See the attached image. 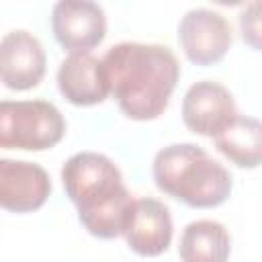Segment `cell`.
Masks as SVG:
<instances>
[{
  "instance_id": "obj_1",
  "label": "cell",
  "mask_w": 262,
  "mask_h": 262,
  "mask_svg": "<svg viewBox=\"0 0 262 262\" xmlns=\"http://www.w3.org/2000/svg\"><path fill=\"white\" fill-rule=\"evenodd\" d=\"M102 66L121 113L133 121L158 119L180 78L174 51L160 43L125 41L113 45Z\"/></svg>"
},
{
  "instance_id": "obj_2",
  "label": "cell",
  "mask_w": 262,
  "mask_h": 262,
  "mask_svg": "<svg viewBox=\"0 0 262 262\" xmlns=\"http://www.w3.org/2000/svg\"><path fill=\"white\" fill-rule=\"evenodd\" d=\"M61 184L90 235L113 239L125 233L135 199L111 158L96 151L74 154L61 168Z\"/></svg>"
},
{
  "instance_id": "obj_3",
  "label": "cell",
  "mask_w": 262,
  "mask_h": 262,
  "mask_svg": "<svg viewBox=\"0 0 262 262\" xmlns=\"http://www.w3.org/2000/svg\"><path fill=\"white\" fill-rule=\"evenodd\" d=\"M151 174L164 194L192 209L223 205L233 186L229 170L194 143L162 147L154 158Z\"/></svg>"
},
{
  "instance_id": "obj_4",
  "label": "cell",
  "mask_w": 262,
  "mask_h": 262,
  "mask_svg": "<svg viewBox=\"0 0 262 262\" xmlns=\"http://www.w3.org/2000/svg\"><path fill=\"white\" fill-rule=\"evenodd\" d=\"M66 135L61 111L47 100H2L0 145L4 149L43 151Z\"/></svg>"
},
{
  "instance_id": "obj_5",
  "label": "cell",
  "mask_w": 262,
  "mask_h": 262,
  "mask_svg": "<svg viewBox=\"0 0 262 262\" xmlns=\"http://www.w3.org/2000/svg\"><path fill=\"white\" fill-rule=\"evenodd\" d=\"M51 31L70 55L90 53L106 37V16L96 2L61 0L51 10Z\"/></svg>"
},
{
  "instance_id": "obj_6",
  "label": "cell",
  "mask_w": 262,
  "mask_h": 262,
  "mask_svg": "<svg viewBox=\"0 0 262 262\" xmlns=\"http://www.w3.org/2000/svg\"><path fill=\"white\" fill-rule=\"evenodd\" d=\"M178 43L188 61L196 66H213L229 51L231 27L227 18L215 10L192 8L180 18Z\"/></svg>"
},
{
  "instance_id": "obj_7",
  "label": "cell",
  "mask_w": 262,
  "mask_h": 262,
  "mask_svg": "<svg viewBox=\"0 0 262 262\" xmlns=\"http://www.w3.org/2000/svg\"><path fill=\"white\" fill-rule=\"evenodd\" d=\"M237 115L231 92L213 80L194 82L182 98V121L194 135L215 139Z\"/></svg>"
},
{
  "instance_id": "obj_8",
  "label": "cell",
  "mask_w": 262,
  "mask_h": 262,
  "mask_svg": "<svg viewBox=\"0 0 262 262\" xmlns=\"http://www.w3.org/2000/svg\"><path fill=\"white\" fill-rule=\"evenodd\" d=\"M47 57L41 41L29 31H10L0 41V76L10 90H31L41 84Z\"/></svg>"
},
{
  "instance_id": "obj_9",
  "label": "cell",
  "mask_w": 262,
  "mask_h": 262,
  "mask_svg": "<svg viewBox=\"0 0 262 262\" xmlns=\"http://www.w3.org/2000/svg\"><path fill=\"white\" fill-rule=\"evenodd\" d=\"M51 194L45 168L25 160H0V205L10 213H33Z\"/></svg>"
},
{
  "instance_id": "obj_10",
  "label": "cell",
  "mask_w": 262,
  "mask_h": 262,
  "mask_svg": "<svg viewBox=\"0 0 262 262\" xmlns=\"http://www.w3.org/2000/svg\"><path fill=\"white\" fill-rule=\"evenodd\" d=\"M57 88L76 106H94L106 100L111 84L102 59L92 53H72L57 68Z\"/></svg>"
},
{
  "instance_id": "obj_11",
  "label": "cell",
  "mask_w": 262,
  "mask_h": 262,
  "mask_svg": "<svg viewBox=\"0 0 262 262\" xmlns=\"http://www.w3.org/2000/svg\"><path fill=\"white\" fill-rule=\"evenodd\" d=\"M172 217L170 209L151 196L135 199L127 229H125V239L131 252L137 256L154 258L160 256L168 250L172 242Z\"/></svg>"
},
{
  "instance_id": "obj_12",
  "label": "cell",
  "mask_w": 262,
  "mask_h": 262,
  "mask_svg": "<svg viewBox=\"0 0 262 262\" xmlns=\"http://www.w3.org/2000/svg\"><path fill=\"white\" fill-rule=\"evenodd\" d=\"M231 237L225 225L213 219H199L184 227L178 256L182 262H227Z\"/></svg>"
},
{
  "instance_id": "obj_13",
  "label": "cell",
  "mask_w": 262,
  "mask_h": 262,
  "mask_svg": "<svg viewBox=\"0 0 262 262\" xmlns=\"http://www.w3.org/2000/svg\"><path fill=\"white\" fill-rule=\"evenodd\" d=\"M215 147L237 168L262 166V121L246 115H237L233 123L219 133Z\"/></svg>"
},
{
  "instance_id": "obj_14",
  "label": "cell",
  "mask_w": 262,
  "mask_h": 262,
  "mask_svg": "<svg viewBox=\"0 0 262 262\" xmlns=\"http://www.w3.org/2000/svg\"><path fill=\"white\" fill-rule=\"evenodd\" d=\"M237 23L244 43L254 51H262V0L246 4L237 16Z\"/></svg>"
}]
</instances>
